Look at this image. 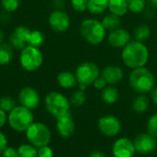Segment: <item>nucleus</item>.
<instances>
[{
  "mask_svg": "<svg viewBox=\"0 0 157 157\" xmlns=\"http://www.w3.org/2000/svg\"><path fill=\"white\" fill-rule=\"evenodd\" d=\"M121 59L123 63L131 69L144 67L149 60L148 48L144 42L135 40H131L122 48Z\"/></svg>",
  "mask_w": 157,
  "mask_h": 157,
  "instance_id": "1",
  "label": "nucleus"
},
{
  "mask_svg": "<svg viewBox=\"0 0 157 157\" xmlns=\"http://www.w3.org/2000/svg\"><path fill=\"white\" fill-rule=\"evenodd\" d=\"M130 86L138 94H147L155 86L154 74L145 67L132 69L129 76Z\"/></svg>",
  "mask_w": 157,
  "mask_h": 157,
  "instance_id": "2",
  "label": "nucleus"
},
{
  "mask_svg": "<svg viewBox=\"0 0 157 157\" xmlns=\"http://www.w3.org/2000/svg\"><path fill=\"white\" fill-rule=\"evenodd\" d=\"M44 105L47 111L55 119L71 115L70 100L60 92H50L45 97Z\"/></svg>",
  "mask_w": 157,
  "mask_h": 157,
  "instance_id": "3",
  "label": "nucleus"
},
{
  "mask_svg": "<svg viewBox=\"0 0 157 157\" xmlns=\"http://www.w3.org/2000/svg\"><path fill=\"white\" fill-rule=\"evenodd\" d=\"M79 29L82 38L91 45L100 44L106 37V29L102 22L95 18L84 19Z\"/></svg>",
  "mask_w": 157,
  "mask_h": 157,
  "instance_id": "4",
  "label": "nucleus"
},
{
  "mask_svg": "<svg viewBox=\"0 0 157 157\" xmlns=\"http://www.w3.org/2000/svg\"><path fill=\"white\" fill-rule=\"evenodd\" d=\"M7 121L9 126L16 132H25L28 128L34 122V116L31 109L23 106H17L13 109L8 116Z\"/></svg>",
  "mask_w": 157,
  "mask_h": 157,
  "instance_id": "5",
  "label": "nucleus"
},
{
  "mask_svg": "<svg viewBox=\"0 0 157 157\" xmlns=\"http://www.w3.org/2000/svg\"><path fill=\"white\" fill-rule=\"evenodd\" d=\"M44 56L40 48L26 46L19 53L20 66L27 72H35L40 69L43 63Z\"/></svg>",
  "mask_w": 157,
  "mask_h": 157,
  "instance_id": "6",
  "label": "nucleus"
},
{
  "mask_svg": "<svg viewBox=\"0 0 157 157\" xmlns=\"http://www.w3.org/2000/svg\"><path fill=\"white\" fill-rule=\"evenodd\" d=\"M27 140L36 148L49 145L52 133L49 127L42 122H33L25 132Z\"/></svg>",
  "mask_w": 157,
  "mask_h": 157,
  "instance_id": "7",
  "label": "nucleus"
},
{
  "mask_svg": "<svg viewBox=\"0 0 157 157\" xmlns=\"http://www.w3.org/2000/svg\"><path fill=\"white\" fill-rule=\"evenodd\" d=\"M75 75L78 84L89 86L100 75V69L93 62H84L77 66Z\"/></svg>",
  "mask_w": 157,
  "mask_h": 157,
  "instance_id": "8",
  "label": "nucleus"
},
{
  "mask_svg": "<svg viewBox=\"0 0 157 157\" xmlns=\"http://www.w3.org/2000/svg\"><path fill=\"white\" fill-rule=\"evenodd\" d=\"M98 129L106 137H114L121 131V121L114 115H104L98 121Z\"/></svg>",
  "mask_w": 157,
  "mask_h": 157,
  "instance_id": "9",
  "label": "nucleus"
},
{
  "mask_svg": "<svg viewBox=\"0 0 157 157\" xmlns=\"http://www.w3.org/2000/svg\"><path fill=\"white\" fill-rule=\"evenodd\" d=\"M48 23L50 28L54 32L63 33L69 29L71 25V18L65 11L54 9L49 16Z\"/></svg>",
  "mask_w": 157,
  "mask_h": 157,
  "instance_id": "10",
  "label": "nucleus"
},
{
  "mask_svg": "<svg viewBox=\"0 0 157 157\" xmlns=\"http://www.w3.org/2000/svg\"><path fill=\"white\" fill-rule=\"evenodd\" d=\"M136 153L140 155H150L155 151L157 140L148 132L139 133L133 140Z\"/></svg>",
  "mask_w": 157,
  "mask_h": 157,
  "instance_id": "11",
  "label": "nucleus"
},
{
  "mask_svg": "<svg viewBox=\"0 0 157 157\" xmlns=\"http://www.w3.org/2000/svg\"><path fill=\"white\" fill-rule=\"evenodd\" d=\"M17 98L21 106L31 110L37 109L40 102L39 92L31 86H25L21 88L18 92Z\"/></svg>",
  "mask_w": 157,
  "mask_h": 157,
  "instance_id": "12",
  "label": "nucleus"
},
{
  "mask_svg": "<svg viewBox=\"0 0 157 157\" xmlns=\"http://www.w3.org/2000/svg\"><path fill=\"white\" fill-rule=\"evenodd\" d=\"M30 29L25 26H17L12 34L9 36L8 43L14 50L21 51L28 46V39L30 33Z\"/></svg>",
  "mask_w": 157,
  "mask_h": 157,
  "instance_id": "13",
  "label": "nucleus"
},
{
  "mask_svg": "<svg viewBox=\"0 0 157 157\" xmlns=\"http://www.w3.org/2000/svg\"><path fill=\"white\" fill-rule=\"evenodd\" d=\"M135 147L133 141L126 137L119 138L112 146V154L114 157H133L135 155Z\"/></svg>",
  "mask_w": 157,
  "mask_h": 157,
  "instance_id": "14",
  "label": "nucleus"
},
{
  "mask_svg": "<svg viewBox=\"0 0 157 157\" xmlns=\"http://www.w3.org/2000/svg\"><path fill=\"white\" fill-rule=\"evenodd\" d=\"M131 41L130 33L121 28L111 30L108 35V42L113 48H123Z\"/></svg>",
  "mask_w": 157,
  "mask_h": 157,
  "instance_id": "15",
  "label": "nucleus"
},
{
  "mask_svg": "<svg viewBox=\"0 0 157 157\" xmlns=\"http://www.w3.org/2000/svg\"><path fill=\"white\" fill-rule=\"evenodd\" d=\"M56 130L58 134L64 139H68L75 132V124L71 115L56 119Z\"/></svg>",
  "mask_w": 157,
  "mask_h": 157,
  "instance_id": "16",
  "label": "nucleus"
},
{
  "mask_svg": "<svg viewBox=\"0 0 157 157\" xmlns=\"http://www.w3.org/2000/svg\"><path fill=\"white\" fill-rule=\"evenodd\" d=\"M100 75L106 80L108 85H115L121 82L124 77L123 70L117 65H108L100 73Z\"/></svg>",
  "mask_w": 157,
  "mask_h": 157,
  "instance_id": "17",
  "label": "nucleus"
},
{
  "mask_svg": "<svg viewBox=\"0 0 157 157\" xmlns=\"http://www.w3.org/2000/svg\"><path fill=\"white\" fill-rule=\"evenodd\" d=\"M57 82L59 86L64 89H70L76 86L77 80L75 75L70 71H63L57 75Z\"/></svg>",
  "mask_w": 157,
  "mask_h": 157,
  "instance_id": "18",
  "label": "nucleus"
},
{
  "mask_svg": "<svg viewBox=\"0 0 157 157\" xmlns=\"http://www.w3.org/2000/svg\"><path fill=\"white\" fill-rule=\"evenodd\" d=\"M119 98H120L119 90L111 85L107 86L101 92V99L104 103L108 105L115 104L119 100Z\"/></svg>",
  "mask_w": 157,
  "mask_h": 157,
  "instance_id": "19",
  "label": "nucleus"
},
{
  "mask_svg": "<svg viewBox=\"0 0 157 157\" xmlns=\"http://www.w3.org/2000/svg\"><path fill=\"white\" fill-rule=\"evenodd\" d=\"M14 58V49L7 42L0 43V66L8 65Z\"/></svg>",
  "mask_w": 157,
  "mask_h": 157,
  "instance_id": "20",
  "label": "nucleus"
},
{
  "mask_svg": "<svg viewBox=\"0 0 157 157\" xmlns=\"http://www.w3.org/2000/svg\"><path fill=\"white\" fill-rule=\"evenodd\" d=\"M149 106L150 100L148 97H146L144 94H139L136 98H134L132 104V109L138 114H143L146 112L149 109Z\"/></svg>",
  "mask_w": 157,
  "mask_h": 157,
  "instance_id": "21",
  "label": "nucleus"
},
{
  "mask_svg": "<svg viewBox=\"0 0 157 157\" xmlns=\"http://www.w3.org/2000/svg\"><path fill=\"white\" fill-rule=\"evenodd\" d=\"M109 9L110 13L118 16L123 17L128 12V3L127 0H109Z\"/></svg>",
  "mask_w": 157,
  "mask_h": 157,
  "instance_id": "22",
  "label": "nucleus"
},
{
  "mask_svg": "<svg viewBox=\"0 0 157 157\" xmlns=\"http://www.w3.org/2000/svg\"><path fill=\"white\" fill-rule=\"evenodd\" d=\"M109 0H88L87 10L93 15H99L104 13L109 8Z\"/></svg>",
  "mask_w": 157,
  "mask_h": 157,
  "instance_id": "23",
  "label": "nucleus"
},
{
  "mask_svg": "<svg viewBox=\"0 0 157 157\" xmlns=\"http://www.w3.org/2000/svg\"><path fill=\"white\" fill-rule=\"evenodd\" d=\"M44 40H45V36L42 31L39 29H31L28 39V46L40 48L43 45Z\"/></svg>",
  "mask_w": 157,
  "mask_h": 157,
  "instance_id": "24",
  "label": "nucleus"
},
{
  "mask_svg": "<svg viewBox=\"0 0 157 157\" xmlns=\"http://www.w3.org/2000/svg\"><path fill=\"white\" fill-rule=\"evenodd\" d=\"M101 22H102V25L104 26L106 30L111 31V30H114V29L120 28L121 17L112 14V13H109L103 17Z\"/></svg>",
  "mask_w": 157,
  "mask_h": 157,
  "instance_id": "25",
  "label": "nucleus"
},
{
  "mask_svg": "<svg viewBox=\"0 0 157 157\" xmlns=\"http://www.w3.org/2000/svg\"><path fill=\"white\" fill-rule=\"evenodd\" d=\"M151 35V29L146 24H141L134 29L133 37L135 40L144 42V40H148Z\"/></svg>",
  "mask_w": 157,
  "mask_h": 157,
  "instance_id": "26",
  "label": "nucleus"
},
{
  "mask_svg": "<svg viewBox=\"0 0 157 157\" xmlns=\"http://www.w3.org/2000/svg\"><path fill=\"white\" fill-rule=\"evenodd\" d=\"M19 157H37L38 150L31 144H24L17 148Z\"/></svg>",
  "mask_w": 157,
  "mask_h": 157,
  "instance_id": "27",
  "label": "nucleus"
},
{
  "mask_svg": "<svg viewBox=\"0 0 157 157\" xmlns=\"http://www.w3.org/2000/svg\"><path fill=\"white\" fill-rule=\"evenodd\" d=\"M69 100H70V103L72 106L79 108L86 102V95L85 91L78 89L71 95V98Z\"/></svg>",
  "mask_w": 157,
  "mask_h": 157,
  "instance_id": "28",
  "label": "nucleus"
},
{
  "mask_svg": "<svg viewBox=\"0 0 157 157\" xmlns=\"http://www.w3.org/2000/svg\"><path fill=\"white\" fill-rule=\"evenodd\" d=\"M17 107L16 100L10 96H3L0 98V109L6 113L10 112L13 109Z\"/></svg>",
  "mask_w": 157,
  "mask_h": 157,
  "instance_id": "29",
  "label": "nucleus"
},
{
  "mask_svg": "<svg viewBox=\"0 0 157 157\" xmlns=\"http://www.w3.org/2000/svg\"><path fill=\"white\" fill-rule=\"evenodd\" d=\"M128 9L132 13H142L146 7V0H127Z\"/></svg>",
  "mask_w": 157,
  "mask_h": 157,
  "instance_id": "30",
  "label": "nucleus"
},
{
  "mask_svg": "<svg viewBox=\"0 0 157 157\" xmlns=\"http://www.w3.org/2000/svg\"><path fill=\"white\" fill-rule=\"evenodd\" d=\"M21 0H0L3 9L7 13L15 12L18 9Z\"/></svg>",
  "mask_w": 157,
  "mask_h": 157,
  "instance_id": "31",
  "label": "nucleus"
},
{
  "mask_svg": "<svg viewBox=\"0 0 157 157\" xmlns=\"http://www.w3.org/2000/svg\"><path fill=\"white\" fill-rule=\"evenodd\" d=\"M147 132L157 140V113L151 116L146 124Z\"/></svg>",
  "mask_w": 157,
  "mask_h": 157,
  "instance_id": "32",
  "label": "nucleus"
},
{
  "mask_svg": "<svg viewBox=\"0 0 157 157\" xmlns=\"http://www.w3.org/2000/svg\"><path fill=\"white\" fill-rule=\"evenodd\" d=\"M72 7L77 12H84L87 10L88 0H71Z\"/></svg>",
  "mask_w": 157,
  "mask_h": 157,
  "instance_id": "33",
  "label": "nucleus"
},
{
  "mask_svg": "<svg viewBox=\"0 0 157 157\" xmlns=\"http://www.w3.org/2000/svg\"><path fill=\"white\" fill-rule=\"evenodd\" d=\"M37 157H53V151L49 145L38 148Z\"/></svg>",
  "mask_w": 157,
  "mask_h": 157,
  "instance_id": "34",
  "label": "nucleus"
},
{
  "mask_svg": "<svg viewBox=\"0 0 157 157\" xmlns=\"http://www.w3.org/2000/svg\"><path fill=\"white\" fill-rule=\"evenodd\" d=\"M93 85H94L95 88H96V89H98V90H103V89L108 86V84H107L106 80H105L101 75H99V76H98V77L94 81Z\"/></svg>",
  "mask_w": 157,
  "mask_h": 157,
  "instance_id": "35",
  "label": "nucleus"
},
{
  "mask_svg": "<svg viewBox=\"0 0 157 157\" xmlns=\"http://www.w3.org/2000/svg\"><path fill=\"white\" fill-rule=\"evenodd\" d=\"M2 157H19L17 149L7 146L2 153Z\"/></svg>",
  "mask_w": 157,
  "mask_h": 157,
  "instance_id": "36",
  "label": "nucleus"
},
{
  "mask_svg": "<svg viewBox=\"0 0 157 157\" xmlns=\"http://www.w3.org/2000/svg\"><path fill=\"white\" fill-rule=\"evenodd\" d=\"M6 147H7V139L6 135L2 132H0V154H2Z\"/></svg>",
  "mask_w": 157,
  "mask_h": 157,
  "instance_id": "37",
  "label": "nucleus"
},
{
  "mask_svg": "<svg viewBox=\"0 0 157 157\" xmlns=\"http://www.w3.org/2000/svg\"><path fill=\"white\" fill-rule=\"evenodd\" d=\"M52 6H54L55 9L63 10V8L65 6V0H53Z\"/></svg>",
  "mask_w": 157,
  "mask_h": 157,
  "instance_id": "38",
  "label": "nucleus"
},
{
  "mask_svg": "<svg viewBox=\"0 0 157 157\" xmlns=\"http://www.w3.org/2000/svg\"><path fill=\"white\" fill-rule=\"evenodd\" d=\"M6 121H7L6 113L4 110H2V109H0V129L6 124Z\"/></svg>",
  "mask_w": 157,
  "mask_h": 157,
  "instance_id": "39",
  "label": "nucleus"
},
{
  "mask_svg": "<svg viewBox=\"0 0 157 157\" xmlns=\"http://www.w3.org/2000/svg\"><path fill=\"white\" fill-rule=\"evenodd\" d=\"M150 98L151 100L153 101V103L157 106V86H155L152 91L150 92Z\"/></svg>",
  "mask_w": 157,
  "mask_h": 157,
  "instance_id": "40",
  "label": "nucleus"
},
{
  "mask_svg": "<svg viewBox=\"0 0 157 157\" xmlns=\"http://www.w3.org/2000/svg\"><path fill=\"white\" fill-rule=\"evenodd\" d=\"M88 157H107V155L102 152V151H98V150H95V151H92Z\"/></svg>",
  "mask_w": 157,
  "mask_h": 157,
  "instance_id": "41",
  "label": "nucleus"
},
{
  "mask_svg": "<svg viewBox=\"0 0 157 157\" xmlns=\"http://www.w3.org/2000/svg\"><path fill=\"white\" fill-rule=\"evenodd\" d=\"M146 3L152 9H157V0H146Z\"/></svg>",
  "mask_w": 157,
  "mask_h": 157,
  "instance_id": "42",
  "label": "nucleus"
},
{
  "mask_svg": "<svg viewBox=\"0 0 157 157\" xmlns=\"http://www.w3.org/2000/svg\"><path fill=\"white\" fill-rule=\"evenodd\" d=\"M4 40H5V33H4V31L0 29V43L4 42Z\"/></svg>",
  "mask_w": 157,
  "mask_h": 157,
  "instance_id": "43",
  "label": "nucleus"
},
{
  "mask_svg": "<svg viewBox=\"0 0 157 157\" xmlns=\"http://www.w3.org/2000/svg\"><path fill=\"white\" fill-rule=\"evenodd\" d=\"M0 157H2V156H0Z\"/></svg>",
  "mask_w": 157,
  "mask_h": 157,
  "instance_id": "44",
  "label": "nucleus"
},
{
  "mask_svg": "<svg viewBox=\"0 0 157 157\" xmlns=\"http://www.w3.org/2000/svg\"><path fill=\"white\" fill-rule=\"evenodd\" d=\"M133 157H135V156H133Z\"/></svg>",
  "mask_w": 157,
  "mask_h": 157,
  "instance_id": "45",
  "label": "nucleus"
}]
</instances>
